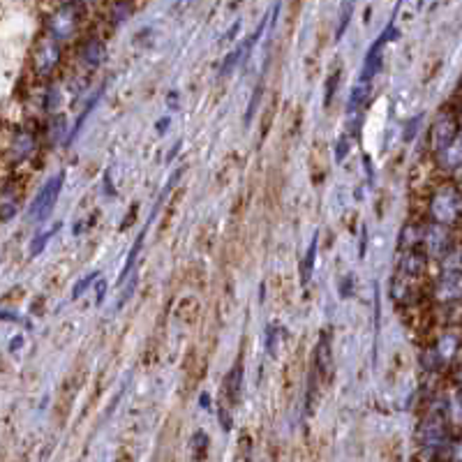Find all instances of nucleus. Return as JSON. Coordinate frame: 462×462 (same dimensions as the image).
Segmentation results:
<instances>
[{
	"label": "nucleus",
	"instance_id": "obj_1",
	"mask_svg": "<svg viewBox=\"0 0 462 462\" xmlns=\"http://www.w3.org/2000/svg\"><path fill=\"white\" fill-rule=\"evenodd\" d=\"M432 141V155L437 157L441 169L446 171H458L462 162L460 153V130H458V118L444 114L439 116L430 132Z\"/></svg>",
	"mask_w": 462,
	"mask_h": 462
},
{
	"label": "nucleus",
	"instance_id": "obj_2",
	"mask_svg": "<svg viewBox=\"0 0 462 462\" xmlns=\"http://www.w3.org/2000/svg\"><path fill=\"white\" fill-rule=\"evenodd\" d=\"M460 192L456 185H441L435 192L430 194V220L437 227H456L460 220Z\"/></svg>",
	"mask_w": 462,
	"mask_h": 462
},
{
	"label": "nucleus",
	"instance_id": "obj_3",
	"mask_svg": "<svg viewBox=\"0 0 462 462\" xmlns=\"http://www.w3.org/2000/svg\"><path fill=\"white\" fill-rule=\"evenodd\" d=\"M81 21H84V5L81 3L58 5L51 12V16L46 19V35L56 39L58 44L70 42V39L76 35Z\"/></svg>",
	"mask_w": 462,
	"mask_h": 462
},
{
	"label": "nucleus",
	"instance_id": "obj_4",
	"mask_svg": "<svg viewBox=\"0 0 462 462\" xmlns=\"http://www.w3.org/2000/svg\"><path fill=\"white\" fill-rule=\"evenodd\" d=\"M61 54H63V49H61V44L56 42V39H51L49 35L39 37L35 49H33V70H35V74H39V76L51 74L58 67V63H61Z\"/></svg>",
	"mask_w": 462,
	"mask_h": 462
},
{
	"label": "nucleus",
	"instance_id": "obj_5",
	"mask_svg": "<svg viewBox=\"0 0 462 462\" xmlns=\"http://www.w3.org/2000/svg\"><path fill=\"white\" fill-rule=\"evenodd\" d=\"M63 183H65V171L51 176V179H49L42 185V190L37 192L35 201L31 204V211H28V215H31V218H35V220L46 218V215L51 213V209H54L58 194H61V190H63Z\"/></svg>",
	"mask_w": 462,
	"mask_h": 462
},
{
	"label": "nucleus",
	"instance_id": "obj_6",
	"mask_svg": "<svg viewBox=\"0 0 462 462\" xmlns=\"http://www.w3.org/2000/svg\"><path fill=\"white\" fill-rule=\"evenodd\" d=\"M435 296L439 303L444 306H458L460 296H462V275H460V266H446L441 280L435 284Z\"/></svg>",
	"mask_w": 462,
	"mask_h": 462
},
{
	"label": "nucleus",
	"instance_id": "obj_7",
	"mask_svg": "<svg viewBox=\"0 0 462 462\" xmlns=\"http://www.w3.org/2000/svg\"><path fill=\"white\" fill-rule=\"evenodd\" d=\"M314 370L321 381H328L333 379V349H331V338H328V331L321 333V338L314 347Z\"/></svg>",
	"mask_w": 462,
	"mask_h": 462
},
{
	"label": "nucleus",
	"instance_id": "obj_8",
	"mask_svg": "<svg viewBox=\"0 0 462 462\" xmlns=\"http://www.w3.org/2000/svg\"><path fill=\"white\" fill-rule=\"evenodd\" d=\"M79 56H81V61L84 65L88 67H100L102 61H104V56H106V46L104 42L97 35H91V37H86L84 42H81V49H79Z\"/></svg>",
	"mask_w": 462,
	"mask_h": 462
},
{
	"label": "nucleus",
	"instance_id": "obj_9",
	"mask_svg": "<svg viewBox=\"0 0 462 462\" xmlns=\"http://www.w3.org/2000/svg\"><path fill=\"white\" fill-rule=\"evenodd\" d=\"M241 388H243V361L238 358L231 366L227 379H224V393H227L229 405H238L241 402Z\"/></svg>",
	"mask_w": 462,
	"mask_h": 462
},
{
	"label": "nucleus",
	"instance_id": "obj_10",
	"mask_svg": "<svg viewBox=\"0 0 462 462\" xmlns=\"http://www.w3.org/2000/svg\"><path fill=\"white\" fill-rule=\"evenodd\" d=\"M458 351H460V340H458V336H444V338H439V342L435 345V349H432V356H435L437 366H444V363L448 366V361L456 358Z\"/></svg>",
	"mask_w": 462,
	"mask_h": 462
},
{
	"label": "nucleus",
	"instance_id": "obj_11",
	"mask_svg": "<svg viewBox=\"0 0 462 462\" xmlns=\"http://www.w3.org/2000/svg\"><path fill=\"white\" fill-rule=\"evenodd\" d=\"M33 153H35V136L28 134V132H19L12 139V146H9V155H12V160L24 162Z\"/></svg>",
	"mask_w": 462,
	"mask_h": 462
},
{
	"label": "nucleus",
	"instance_id": "obj_12",
	"mask_svg": "<svg viewBox=\"0 0 462 462\" xmlns=\"http://www.w3.org/2000/svg\"><path fill=\"white\" fill-rule=\"evenodd\" d=\"M19 211V190L12 183H7L0 190V220H9Z\"/></svg>",
	"mask_w": 462,
	"mask_h": 462
},
{
	"label": "nucleus",
	"instance_id": "obj_13",
	"mask_svg": "<svg viewBox=\"0 0 462 462\" xmlns=\"http://www.w3.org/2000/svg\"><path fill=\"white\" fill-rule=\"evenodd\" d=\"M134 12V3L132 0H111V5H109V21L114 26H121L125 24L127 19L132 16Z\"/></svg>",
	"mask_w": 462,
	"mask_h": 462
},
{
	"label": "nucleus",
	"instance_id": "obj_14",
	"mask_svg": "<svg viewBox=\"0 0 462 462\" xmlns=\"http://www.w3.org/2000/svg\"><path fill=\"white\" fill-rule=\"evenodd\" d=\"M314 257H317V236L312 238L310 248L306 252V259H303V263H301V284H303V287H308V284H310L312 268H314Z\"/></svg>",
	"mask_w": 462,
	"mask_h": 462
},
{
	"label": "nucleus",
	"instance_id": "obj_15",
	"mask_svg": "<svg viewBox=\"0 0 462 462\" xmlns=\"http://www.w3.org/2000/svg\"><path fill=\"white\" fill-rule=\"evenodd\" d=\"M368 97H370V84H358L356 88L351 91V97H349V104H347V111L356 114L361 111L363 106L368 104Z\"/></svg>",
	"mask_w": 462,
	"mask_h": 462
},
{
	"label": "nucleus",
	"instance_id": "obj_16",
	"mask_svg": "<svg viewBox=\"0 0 462 462\" xmlns=\"http://www.w3.org/2000/svg\"><path fill=\"white\" fill-rule=\"evenodd\" d=\"M353 3H356V0H342L336 39H342V37H345V33H347V28H349V24H351V16H353Z\"/></svg>",
	"mask_w": 462,
	"mask_h": 462
},
{
	"label": "nucleus",
	"instance_id": "obj_17",
	"mask_svg": "<svg viewBox=\"0 0 462 462\" xmlns=\"http://www.w3.org/2000/svg\"><path fill=\"white\" fill-rule=\"evenodd\" d=\"M149 227H151V222H146V227L141 229V233L136 236V241H134V248H132V252H130V254H127V263H125V268H123V273H121V282L127 278V273L132 271V266H134L136 257H139V252H141V248H144V238H146V231H149Z\"/></svg>",
	"mask_w": 462,
	"mask_h": 462
},
{
	"label": "nucleus",
	"instance_id": "obj_18",
	"mask_svg": "<svg viewBox=\"0 0 462 462\" xmlns=\"http://www.w3.org/2000/svg\"><path fill=\"white\" fill-rule=\"evenodd\" d=\"M61 229V222L58 224H54V229H49V231H44V233H39V236H35V241L31 243V257H37L39 252L44 250V245H46V241L51 238V236Z\"/></svg>",
	"mask_w": 462,
	"mask_h": 462
},
{
	"label": "nucleus",
	"instance_id": "obj_19",
	"mask_svg": "<svg viewBox=\"0 0 462 462\" xmlns=\"http://www.w3.org/2000/svg\"><path fill=\"white\" fill-rule=\"evenodd\" d=\"M192 448H194V460H204L206 453H209V437H206L204 432H194Z\"/></svg>",
	"mask_w": 462,
	"mask_h": 462
},
{
	"label": "nucleus",
	"instance_id": "obj_20",
	"mask_svg": "<svg viewBox=\"0 0 462 462\" xmlns=\"http://www.w3.org/2000/svg\"><path fill=\"white\" fill-rule=\"evenodd\" d=\"M243 61V49L238 46L236 51H231L227 58H224V63H222V67H220V76H229L231 74V70L236 65H238Z\"/></svg>",
	"mask_w": 462,
	"mask_h": 462
},
{
	"label": "nucleus",
	"instance_id": "obj_21",
	"mask_svg": "<svg viewBox=\"0 0 462 462\" xmlns=\"http://www.w3.org/2000/svg\"><path fill=\"white\" fill-rule=\"evenodd\" d=\"M261 93H263V86L259 84L257 88H254V93H252V100H250V106H248V111H245V125H250V123H252V118L257 116L259 102H261Z\"/></svg>",
	"mask_w": 462,
	"mask_h": 462
},
{
	"label": "nucleus",
	"instance_id": "obj_22",
	"mask_svg": "<svg viewBox=\"0 0 462 462\" xmlns=\"http://www.w3.org/2000/svg\"><path fill=\"white\" fill-rule=\"evenodd\" d=\"M95 280H100V271H95V273H88L86 278H84V280L79 282L76 287L72 289V298H74V301H76V298H81V296H84V291H86L88 287H91V284H93Z\"/></svg>",
	"mask_w": 462,
	"mask_h": 462
},
{
	"label": "nucleus",
	"instance_id": "obj_23",
	"mask_svg": "<svg viewBox=\"0 0 462 462\" xmlns=\"http://www.w3.org/2000/svg\"><path fill=\"white\" fill-rule=\"evenodd\" d=\"M338 84H340V67L338 70H333L331 72V76H328V81H326V97H323V104H331V100H333V93L338 91Z\"/></svg>",
	"mask_w": 462,
	"mask_h": 462
},
{
	"label": "nucleus",
	"instance_id": "obj_24",
	"mask_svg": "<svg viewBox=\"0 0 462 462\" xmlns=\"http://www.w3.org/2000/svg\"><path fill=\"white\" fill-rule=\"evenodd\" d=\"M347 151H349V141H347V136H340L338 144H336V162H342V160H345Z\"/></svg>",
	"mask_w": 462,
	"mask_h": 462
},
{
	"label": "nucleus",
	"instance_id": "obj_25",
	"mask_svg": "<svg viewBox=\"0 0 462 462\" xmlns=\"http://www.w3.org/2000/svg\"><path fill=\"white\" fill-rule=\"evenodd\" d=\"M353 282H356V278L349 273V275H345V280H342V284H340V296L342 298H349L351 296V287H353Z\"/></svg>",
	"mask_w": 462,
	"mask_h": 462
},
{
	"label": "nucleus",
	"instance_id": "obj_26",
	"mask_svg": "<svg viewBox=\"0 0 462 462\" xmlns=\"http://www.w3.org/2000/svg\"><path fill=\"white\" fill-rule=\"evenodd\" d=\"M134 287H136V278H132V280H130V284H127V287H125V291L121 293V301H118V308H123L125 303L130 301V296L134 293Z\"/></svg>",
	"mask_w": 462,
	"mask_h": 462
},
{
	"label": "nucleus",
	"instance_id": "obj_27",
	"mask_svg": "<svg viewBox=\"0 0 462 462\" xmlns=\"http://www.w3.org/2000/svg\"><path fill=\"white\" fill-rule=\"evenodd\" d=\"M220 426H222V430L224 432H229L231 430V416H229V409H220Z\"/></svg>",
	"mask_w": 462,
	"mask_h": 462
},
{
	"label": "nucleus",
	"instance_id": "obj_28",
	"mask_svg": "<svg viewBox=\"0 0 462 462\" xmlns=\"http://www.w3.org/2000/svg\"><path fill=\"white\" fill-rule=\"evenodd\" d=\"M266 336H268V340H266V342H268V351L273 353V342H275V326H268V328H266Z\"/></svg>",
	"mask_w": 462,
	"mask_h": 462
},
{
	"label": "nucleus",
	"instance_id": "obj_29",
	"mask_svg": "<svg viewBox=\"0 0 462 462\" xmlns=\"http://www.w3.org/2000/svg\"><path fill=\"white\" fill-rule=\"evenodd\" d=\"M238 28H241V24H233V26H231V31H229L227 35H224V42H231V39L236 37V33H238Z\"/></svg>",
	"mask_w": 462,
	"mask_h": 462
},
{
	"label": "nucleus",
	"instance_id": "obj_30",
	"mask_svg": "<svg viewBox=\"0 0 462 462\" xmlns=\"http://www.w3.org/2000/svg\"><path fill=\"white\" fill-rule=\"evenodd\" d=\"M21 345H24V336H16V340H12V345H9V351H16Z\"/></svg>",
	"mask_w": 462,
	"mask_h": 462
},
{
	"label": "nucleus",
	"instance_id": "obj_31",
	"mask_svg": "<svg viewBox=\"0 0 462 462\" xmlns=\"http://www.w3.org/2000/svg\"><path fill=\"white\" fill-rule=\"evenodd\" d=\"M199 405L206 407V409H211V396H209V393H204V396L199 398Z\"/></svg>",
	"mask_w": 462,
	"mask_h": 462
},
{
	"label": "nucleus",
	"instance_id": "obj_32",
	"mask_svg": "<svg viewBox=\"0 0 462 462\" xmlns=\"http://www.w3.org/2000/svg\"><path fill=\"white\" fill-rule=\"evenodd\" d=\"M0 319H5V321H19V317H16V314H12V312H0Z\"/></svg>",
	"mask_w": 462,
	"mask_h": 462
},
{
	"label": "nucleus",
	"instance_id": "obj_33",
	"mask_svg": "<svg viewBox=\"0 0 462 462\" xmlns=\"http://www.w3.org/2000/svg\"><path fill=\"white\" fill-rule=\"evenodd\" d=\"M166 125H169V116L162 118V121L157 123V132H164V130H166Z\"/></svg>",
	"mask_w": 462,
	"mask_h": 462
},
{
	"label": "nucleus",
	"instance_id": "obj_34",
	"mask_svg": "<svg viewBox=\"0 0 462 462\" xmlns=\"http://www.w3.org/2000/svg\"><path fill=\"white\" fill-rule=\"evenodd\" d=\"M54 3L58 7V5H67V3H79V0H54Z\"/></svg>",
	"mask_w": 462,
	"mask_h": 462
}]
</instances>
